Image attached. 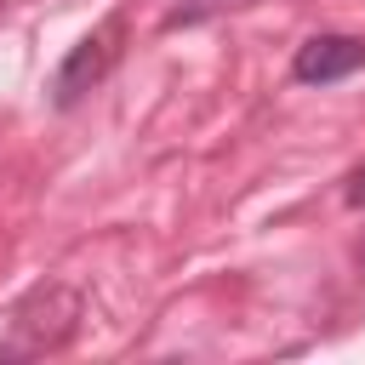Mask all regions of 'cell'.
<instances>
[{"instance_id": "cell-3", "label": "cell", "mask_w": 365, "mask_h": 365, "mask_svg": "<svg viewBox=\"0 0 365 365\" xmlns=\"http://www.w3.org/2000/svg\"><path fill=\"white\" fill-rule=\"evenodd\" d=\"M348 205H365V165H359L354 182H348Z\"/></svg>"}, {"instance_id": "cell-2", "label": "cell", "mask_w": 365, "mask_h": 365, "mask_svg": "<svg viewBox=\"0 0 365 365\" xmlns=\"http://www.w3.org/2000/svg\"><path fill=\"white\" fill-rule=\"evenodd\" d=\"M359 68H365V40H354V34H314L291 57V74L302 86H331V80H348Z\"/></svg>"}, {"instance_id": "cell-1", "label": "cell", "mask_w": 365, "mask_h": 365, "mask_svg": "<svg viewBox=\"0 0 365 365\" xmlns=\"http://www.w3.org/2000/svg\"><path fill=\"white\" fill-rule=\"evenodd\" d=\"M120 34H125V23L108 17L103 29H91V34L63 57V68H57V80H51V103H57V108H74V103L114 68V57H120Z\"/></svg>"}]
</instances>
